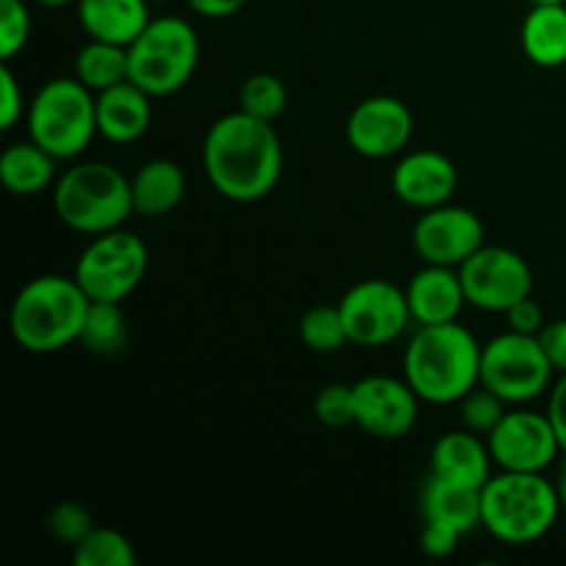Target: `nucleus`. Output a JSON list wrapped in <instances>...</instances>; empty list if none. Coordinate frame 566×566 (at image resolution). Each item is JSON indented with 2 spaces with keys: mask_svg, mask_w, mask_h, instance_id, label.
Wrapping results in <instances>:
<instances>
[{
  "mask_svg": "<svg viewBox=\"0 0 566 566\" xmlns=\"http://www.w3.org/2000/svg\"><path fill=\"white\" fill-rule=\"evenodd\" d=\"M31 39V14L25 0H0V59L11 61Z\"/></svg>",
  "mask_w": 566,
  "mask_h": 566,
  "instance_id": "7c9ffc66",
  "label": "nucleus"
},
{
  "mask_svg": "<svg viewBox=\"0 0 566 566\" xmlns=\"http://www.w3.org/2000/svg\"><path fill=\"white\" fill-rule=\"evenodd\" d=\"M492 453L481 434L464 431H448L431 448V473L457 484L484 490L492 479Z\"/></svg>",
  "mask_w": 566,
  "mask_h": 566,
  "instance_id": "6ab92c4d",
  "label": "nucleus"
},
{
  "mask_svg": "<svg viewBox=\"0 0 566 566\" xmlns=\"http://www.w3.org/2000/svg\"><path fill=\"white\" fill-rule=\"evenodd\" d=\"M25 111L28 105L25 97H22L20 81H17V75L11 72L9 61H3V66H0V127H3V130H11V127L25 116Z\"/></svg>",
  "mask_w": 566,
  "mask_h": 566,
  "instance_id": "72a5a7b5",
  "label": "nucleus"
},
{
  "mask_svg": "<svg viewBox=\"0 0 566 566\" xmlns=\"http://www.w3.org/2000/svg\"><path fill=\"white\" fill-rule=\"evenodd\" d=\"M337 307H340L348 340L363 348L390 346L407 332L412 321L407 291L390 280L357 282L348 287Z\"/></svg>",
  "mask_w": 566,
  "mask_h": 566,
  "instance_id": "9d476101",
  "label": "nucleus"
},
{
  "mask_svg": "<svg viewBox=\"0 0 566 566\" xmlns=\"http://www.w3.org/2000/svg\"><path fill=\"white\" fill-rule=\"evenodd\" d=\"M520 44L531 64L556 70L566 64V3H534L520 28Z\"/></svg>",
  "mask_w": 566,
  "mask_h": 566,
  "instance_id": "5701e85b",
  "label": "nucleus"
},
{
  "mask_svg": "<svg viewBox=\"0 0 566 566\" xmlns=\"http://www.w3.org/2000/svg\"><path fill=\"white\" fill-rule=\"evenodd\" d=\"M28 138L53 158L72 160L97 136V94L75 75L44 83L25 111Z\"/></svg>",
  "mask_w": 566,
  "mask_h": 566,
  "instance_id": "423d86ee",
  "label": "nucleus"
},
{
  "mask_svg": "<svg viewBox=\"0 0 566 566\" xmlns=\"http://www.w3.org/2000/svg\"><path fill=\"white\" fill-rule=\"evenodd\" d=\"M75 77L94 94L130 81V55L127 48L99 39H88L75 55Z\"/></svg>",
  "mask_w": 566,
  "mask_h": 566,
  "instance_id": "393cba45",
  "label": "nucleus"
},
{
  "mask_svg": "<svg viewBox=\"0 0 566 566\" xmlns=\"http://www.w3.org/2000/svg\"><path fill=\"white\" fill-rule=\"evenodd\" d=\"M481 346L459 321L420 326L403 352V379L423 403H459L481 385Z\"/></svg>",
  "mask_w": 566,
  "mask_h": 566,
  "instance_id": "f03ea898",
  "label": "nucleus"
},
{
  "mask_svg": "<svg viewBox=\"0 0 566 566\" xmlns=\"http://www.w3.org/2000/svg\"><path fill=\"white\" fill-rule=\"evenodd\" d=\"M420 512L426 523L451 525L462 536L473 534L481 525V490L429 473L420 490Z\"/></svg>",
  "mask_w": 566,
  "mask_h": 566,
  "instance_id": "412c9836",
  "label": "nucleus"
},
{
  "mask_svg": "<svg viewBox=\"0 0 566 566\" xmlns=\"http://www.w3.org/2000/svg\"><path fill=\"white\" fill-rule=\"evenodd\" d=\"M403 291H407L409 313L418 326L459 321V313L468 304L462 276H459V269H451V265L426 263Z\"/></svg>",
  "mask_w": 566,
  "mask_h": 566,
  "instance_id": "f3484780",
  "label": "nucleus"
},
{
  "mask_svg": "<svg viewBox=\"0 0 566 566\" xmlns=\"http://www.w3.org/2000/svg\"><path fill=\"white\" fill-rule=\"evenodd\" d=\"M282 142L274 125L254 116L227 114L205 133L202 164L210 186L230 202H260L282 177Z\"/></svg>",
  "mask_w": 566,
  "mask_h": 566,
  "instance_id": "f257e3e1",
  "label": "nucleus"
},
{
  "mask_svg": "<svg viewBox=\"0 0 566 566\" xmlns=\"http://www.w3.org/2000/svg\"><path fill=\"white\" fill-rule=\"evenodd\" d=\"M564 291H566V271H564Z\"/></svg>",
  "mask_w": 566,
  "mask_h": 566,
  "instance_id": "37998d69",
  "label": "nucleus"
},
{
  "mask_svg": "<svg viewBox=\"0 0 566 566\" xmlns=\"http://www.w3.org/2000/svg\"><path fill=\"white\" fill-rule=\"evenodd\" d=\"M547 418H551L553 429H556L562 453L566 457V374H562V379L553 385L551 401H547Z\"/></svg>",
  "mask_w": 566,
  "mask_h": 566,
  "instance_id": "4c0bfd02",
  "label": "nucleus"
},
{
  "mask_svg": "<svg viewBox=\"0 0 566 566\" xmlns=\"http://www.w3.org/2000/svg\"><path fill=\"white\" fill-rule=\"evenodd\" d=\"M492 462L512 473H545L562 453L556 429L547 412H528V409H509L490 437Z\"/></svg>",
  "mask_w": 566,
  "mask_h": 566,
  "instance_id": "f8f14e48",
  "label": "nucleus"
},
{
  "mask_svg": "<svg viewBox=\"0 0 566 566\" xmlns=\"http://www.w3.org/2000/svg\"><path fill=\"white\" fill-rule=\"evenodd\" d=\"M531 3H566V0H531Z\"/></svg>",
  "mask_w": 566,
  "mask_h": 566,
  "instance_id": "79ce46f5",
  "label": "nucleus"
},
{
  "mask_svg": "<svg viewBox=\"0 0 566 566\" xmlns=\"http://www.w3.org/2000/svg\"><path fill=\"white\" fill-rule=\"evenodd\" d=\"M506 407L509 403L497 392L479 385L459 401V418H462L464 429L475 431L481 437H490L495 431V426L503 420V415L509 412Z\"/></svg>",
  "mask_w": 566,
  "mask_h": 566,
  "instance_id": "c756f323",
  "label": "nucleus"
},
{
  "mask_svg": "<svg viewBox=\"0 0 566 566\" xmlns=\"http://www.w3.org/2000/svg\"><path fill=\"white\" fill-rule=\"evenodd\" d=\"M484 221L473 210L448 202L420 213L412 227V247L423 263L459 269L484 247Z\"/></svg>",
  "mask_w": 566,
  "mask_h": 566,
  "instance_id": "ddd939ff",
  "label": "nucleus"
},
{
  "mask_svg": "<svg viewBox=\"0 0 566 566\" xmlns=\"http://www.w3.org/2000/svg\"><path fill=\"white\" fill-rule=\"evenodd\" d=\"M390 182L392 193L403 205L423 213V210L451 202L459 175L448 155L437 153V149H415V153H407L398 160Z\"/></svg>",
  "mask_w": 566,
  "mask_h": 566,
  "instance_id": "dca6fc26",
  "label": "nucleus"
},
{
  "mask_svg": "<svg viewBox=\"0 0 566 566\" xmlns=\"http://www.w3.org/2000/svg\"><path fill=\"white\" fill-rule=\"evenodd\" d=\"M92 298L75 276L44 274L17 291L9 310V329L28 354H55L77 343Z\"/></svg>",
  "mask_w": 566,
  "mask_h": 566,
  "instance_id": "7ed1b4c3",
  "label": "nucleus"
},
{
  "mask_svg": "<svg viewBox=\"0 0 566 566\" xmlns=\"http://www.w3.org/2000/svg\"><path fill=\"white\" fill-rule=\"evenodd\" d=\"M133 186V210L144 219H160L171 213L186 197V171L180 164L169 158L147 160L136 175L130 177Z\"/></svg>",
  "mask_w": 566,
  "mask_h": 566,
  "instance_id": "4be33fe9",
  "label": "nucleus"
},
{
  "mask_svg": "<svg viewBox=\"0 0 566 566\" xmlns=\"http://www.w3.org/2000/svg\"><path fill=\"white\" fill-rule=\"evenodd\" d=\"M44 525H48L50 536H53L55 542L75 547L77 542H81L83 536L94 528V520H92V514H88V509H83L81 503L64 501V503H59V506L50 509L48 523Z\"/></svg>",
  "mask_w": 566,
  "mask_h": 566,
  "instance_id": "473e14b6",
  "label": "nucleus"
},
{
  "mask_svg": "<svg viewBox=\"0 0 566 566\" xmlns=\"http://www.w3.org/2000/svg\"><path fill=\"white\" fill-rule=\"evenodd\" d=\"M147 0H77V22L88 39L130 48L149 25Z\"/></svg>",
  "mask_w": 566,
  "mask_h": 566,
  "instance_id": "aec40b11",
  "label": "nucleus"
},
{
  "mask_svg": "<svg viewBox=\"0 0 566 566\" xmlns=\"http://www.w3.org/2000/svg\"><path fill=\"white\" fill-rule=\"evenodd\" d=\"M241 111L254 116V119L274 122L285 114L287 108V88L282 77L271 75V72H254L243 81L241 86Z\"/></svg>",
  "mask_w": 566,
  "mask_h": 566,
  "instance_id": "c85d7f7f",
  "label": "nucleus"
},
{
  "mask_svg": "<svg viewBox=\"0 0 566 566\" xmlns=\"http://www.w3.org/2000/svg\"><path fill=\"white\" fill-rule=\"evenodd\" d=\"M553 365L536 335L503 332L481 352V385L503 398L509 407H523L551 390Z\"/></svg>",
  "mask_w": 566,
  "mask_h": 566,
  "instance_id": "6e6552de",
  "label": "nucleus"
},
{
  "mask_svg": "<svg viewBox=\"0 0 566 566\" xmlns=\"http://www.w3.org/2000/svg\"><path fill=\"white\" fill-rule=\"evenodd\" d=\"M186 3L193 14L205 17V20H224V17L238 14L249 0H186Z\"/></svg>",
  "mask_w": 566,
  "mask_h": 566,
  "instance_id": "58836bf2",
  "label": "nucleus"
},
{
  "mask_svg": "<svg viewBox=\"0 0 566 566\" xmlns=\"http://www.w3.org/2000/svg\"><path fill=\"white\" fill-rule=\"evenodd\" d=\"M315 418L326 426V429H346L354 426V385H326L321 387L315 396Z\"/></svg>",
  "mask_w": 566,
  "mask_h": 566,
  "instance_id": "2f4dec72",
  "label": "nucleus"
},
{
  "mask_svg": "<svg viewBox=\"0 0 566 566\" xmlns=\"http://www.w3.org/2000/svg\"><path fill=\"white\" fill-rule=\"evenodd\" d=\"M130 81L149 97H169L193 77L199 64V36L182 17H155L127 48Z\"/></svg>",
  "mask_w": 566,
  "mask_h": 566,
  "instance_id": "0eeeda50",
  "label": "nucleus"
},
{
  "mask_svg": "<svg viewBox=\"0 0 566 566\" xmlns=\"http://www.w3.org/2000/svg\"><path fill=\"white\" fill-rule=\"evenodd\" d=\"M53 210L61 224L81 235L119 230L136 213L130 177L103 160L75 164L55 180Z\"/></svg>",
  "mask_w": 566,
  "mask_h": 566,
  "instance_id": "39448f33",
  "label": "nucleus"
},
{
  "mask_svg": "<svg viewBox=\"0 0 566 566\" xmlns=\"http://www.w3.org/2000/svg\"><path fill=\"white\" fill-rule=\"evenodd\" d=\"M468 304L484 313H506L534 293V271L523 254L506 247H484L459 265Z\"/></svg>",
  "mask_w": 566,
  "mask_h": 566,
  "instance_id": "9b49d317",
  "label": "nucleus"
},
{
  "mask_svg": "<svg viewBox=\"0 0 566 566\" xmlns=\"http://www.w3.org/2000/svg\"><path fill=\"white\" fill-rule=\"evenodd\" d=\"M298 340L315 354H335L343 346H348V332L343 324L340 307L332 304H318V307L307 310L298 321Z\"/></svg>",
  "mask_w": 566,
  "mask_h": 566,
  "instance_id": "cd10ccee",
  "label": "nucleus"
},
{
  "mask_svg": "<svg viewBox=\"0 0 566 566\" xmlns=\"http://www.w3.org/2000/svg\"><path fill=\"white\" fill-rule=\"evenodd\" d=\"M153 125V97L133 81L97 94V133L111 144H133Z\"/></svg>",
  "mask_w": 566,
  "mask_h": 566,
  "instance_id": "a211bd4d",
  "label": "nucleus"
},
{
  "mask_svg": "<svg viewBox=\"0 0 566 566\" xmlns=\"http://www.w3.org/2000/svg\"><path fill=\"white\" fill-rule=\"evenodd\" d=\"M415 119L407 103L390 94L363 99L346 122V142L357 155L370 160L396 158L412 138Z\"/></svg>",
  "mask_w": 566,
  "mask_h": 566,
  "instance_id": "2eb2a0df",
  "label": "nucleus"
},
{
  "mask_svg": "<svg viewBox=\"0 0 566 566\" xmlns=\"http://www.w3.org/2000/svg\"><path fill=\"white\" fill-rule=\"evenodd\" d=\"M459 534L457 528L451 525H442V523H423V534H420V551L426 553L429 558H448L457 553Z\"/></svg>",
  "mask_w": 566,
  "mask_h": 566,
  "instance_id": "f704fd0d",
  "label": "nucleus"
},
{
  "mask_svg": "<svg viewBox=\"0 0 566 566\" xmlns=\"http://www.w3.org/2000/svg\"><path fill=\"white\" fill-rule=\"evenodd\" d=\"M127 340V324L125 315H122L119 304L116 302H92L88 304V313L83 318V329L77 343H81L86 352L99 354V357H108L116 354Z\"/></svg>",
  "mask_w": 566,
  "mask_h": 566,
  "instance_id": "a878e982",
  "label": "nucleus"
},
{
  "mask_svg": "<svg viewBox=\"0 0 566 566\" xmlns=\"http://www.w3.org/2000/svg\"><path fill=\"white\" fill-rule=\"evenodd\" d=\"M553 484H556L558 501H562V512H566V459L558 464V473H556V479H553Z\"/></svg>",
  "mask_w": 566,
  "mask_h": 566,
  "instance_id": "ea45409f",
  "label": "nucleus"
},
{
  "mask_svg": "<svg viewBox=\"0 0 566 566\" xmlns=\"http://www.w3.org/2000/svg\"><path fill=\"white\" fill-rule=\"evenodd\" d=\"M55 164L59 158H53L48 149L28 138V142L11 144L3 153L0 180H3L6 191L14 197H36L55 182Z\"/></svg>",
  "mask_w": 566,
  "mask_h": 566,
  "instance_id": "b1692460",
  "label": "nucleus"
},
{
  "mask_svg": "<svg viewBox=\"0 0 566 566\" xmlns=\"http://www.w3.org/2000/svg\"><path fill=\"white\" fill-rule=\"evenodd\" d=\"M36 3L50 6V9H61V6H66V3H77V0H36Z\"/></svg>",
  "mask_w": 566,
  "mask_h": 566,
  "instance_id": "a19ab883",
  "label": "nucleus"
},
{
  "mask_svg": "<svg viewBox=\"0 0 566 566\" xmlns=\"http://www.w3.org/2000/svg\"><path fill=\"white\" fill-rule=\"evenodd\" d=\"M147 243L127 230L94 235L75 263V280L92 302H125L147 274Z\"/></svg>",
  "mask_w": 566,
  "mask_h": 566,
  "instance_id": "1a4fd4ad",
  "label": "nucleus"
},
{
  "mask_svg": "<svg viewBox=\"0 0 566 566\" xmlns=\"http://www.w3.org/2000/svg\"><path fill=\"white\" fill-rule=\"evenodd\" d=\"M503 315H506L509 321V329L520 332V335H539L542 326L547 324L545 310L534 302V296L520 298V302L512 304Z\"/></svg>",
  "mask_w": 566,
  "mask_h": 566,
  "instance_id": "c9c22d12",
  "label": "nucleus"
},
{
  "mask_svg": "<svg viewBox=\"0 0 566 566\" xmlns=\"http://www.w3.org/2000/svg\"><path fill=\"white\" fill-rule=\"evenodd\" d=\"M542 348H545L547 359H551L553 370L556 374H566V318L551 321V324L542 326L539 335Z\"/></svg>",
  "mask_w": 566,
  "mask_h": 566,
  "instance_id": "e433bc0d",
  "label": "nucleus"
},
{
  "mask_svg": "<svg viewBox=\"0 0 566 566\" xmlns=\"http://www.w3.org/2000/svg\"><path fill=\"white\" fill-rule=\"evenodd\" d=\"M562 514L556 484L545 473L501 470L481 490V528L503 545H531L547 536Z\"/></svg>",
  "mask_w": 566,
  "mask_h": 566,
  "instance_id": "20e7f679",
  "label": "nucleus"
},
{
  "mask_svg": "<svg viewBox=\"0 0 566 566\" xmlns=\"http://www.w3.org/2000/svg\"><path fill=\"white\" fill-rule=\"evenodd\" d=\"M75 566H136V551L130 539L114 528L94 525L75 547H72Z\"/></svg>",
  "mask_w": 566,
  "mask_h": 566,
  "instance_id": "bb28decb",
  "label": "nucleus"
},
{
  "mask_svg": "<svg viewBox=\"0 0 566 566\" xmlns=\"http://www.w3.org/2000/svg\"><path fill=\"white\" fill-rule=\"evenodd\" d=\"M420 403L403 376H365L354 385V426L376 440H401L418 423Z\"/></svg>",
  "mask_w": 566,
  "mask_h": 566,
  "instance_id": "4468645a",
  "label": "nucleus"
}]
</instances>
